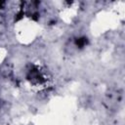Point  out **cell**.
Segmentation results:
<instances>
[{
	"instance_id": "6da1fadb",
	"label": "cell",
	"mask_w": 125,
	"mask_h": 125,
	"mask_svg": "<svg viewBox=\"0 0 125 125\" xmlns=\"http://www.w3.org/2000/svg\"><path fill=\"white\" fill-rule=\"evenodd\" d=\"M85 42H86L85 38H81V39H79V40L76 41V44H77L78 46H81V47H82V46L85 44Z\"/></svg>"
}]
</instances>
